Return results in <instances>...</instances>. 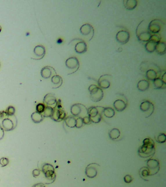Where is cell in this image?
<instances>
[{"mask_svg":"<svg viewBox=\"0 0 166 187\" xmlns=\"http://www.w3.org/2000/svg\"><path fill=\"white\" fill-rule=\"evenodd\" d=\"M2 128L5 131H11L15 128L13 122L11 119L8 118L3 119V121H2Z\"/></svg>","mask_w":166,"mask_h":187,"instance_id":"d6986e66","label":"cell"},{"mask_svg":"<svg viewBox=\"0 0 166 187\" xmlns=\"http://www.w3.org/2000/svg\"><path fill=\"white\" fill-rule=\"evenodd\" d=\"M124 7L129 10L136 8L138 5V2L136 0H125L123 1Z\"/></svg>","mask_w":166,"mask_h":187,"instance_id":"44dd1931","label":"cell"},{"mask_svg":"<svg viewBox=\"0 0 166 187\" xmlns=\"http://www.w3.org/2000/svg\"><path fill=\"white\" fill-rule=\"evenodd\" d=\"M39 174H40V170L39 169H35L32 172V175L35 177H38L39 175Z\"/></svg>","mask_w":166,"mask_h":187,"instance_id":"7bdbcfd3","label":"cell"},{"mask_svg":"<svg viewBox=\"0 0 166 187\" xmlns=\"http://www.w3.org/2000/svg\"><path fill=\"white\" fill-rule=\"evenodd\" d=\"M4 136V130L2 128V127L0 126V140H1L3 137Z\"/></svg>","mask_w":166,"mask_h":187,"instance_id":"f6af8a7d","label":"cell"},{"mask_svg":"<svg viewBox=\"0 0 166 187\" xmlns=\"http://www.w3.org/2000/svg\"><path fill=\"white\" fill-rule=\"evenodd\" d=\"M98 167H100V165L97 163H91L88 165L85 170L86 176L90 178L95 177L98 174Z\"/></svg>","mask_w":166,"mask_h":187,"instance_id":"9c48e42d","label":"cell"},{"mask_svg":"<svg viewBox=\"0 0 166 187\" xmlns=\"http://www.w3.org/2000/svg\"><path fill=\"white\" fill-rule=\"evenodd\" d=\"M6 117H8V116L6 115V111H2L0 112V119H4V118Z\"/></svg>","mask_w":166,"mask_h":187,"instance_id":"ee69618b","label":"cell"},{"mask_svg":"<svg viewBox=\"0 0 166 187\" xmlns=\"http://www.w3.org/2000/svg\"><path fill=\"white\" fill-rule=\"evenodd\" d=\"M133 177H131V175H126L124 177V182L126 183H131L133 181Z\"/></svg>","mask_w":166,"mask_h":187,"instance_id":"b9f144b4","label":"cell"},{"mask_svg":"<svg viewBox=\"0 0 166 187\" xmlns=\"http://www.w3.org/2000/svg\"><path fill=\"white\" fill-rule=\"evenodd\" d=\"M33 187H45V185L42 183H38L34 186Z\"/></svg>","mask_w":166,"mask_h":187,"instance_id":"bcb514c9","label":"cell"},{"mask_svg":"<svg viewBox=\"0 0 166 187\" xmlns=\"http://www.w3.org/2000/svg\"><path fill=\"white\" fill-rule=\"evenodd\" d=\"M90 97L93 101L99 102L102 100L104 96V93L102 89L94 84L91 85L89 87Z\"/></svg>","mask_w":166,"mask_h":187,"instance_id":"5b68a950","label":"cell"},{"mask_svg":"<svg viewBox=\"0 0 166 187\" xmlns=\"http://www.w3.org/2000/svg\"><path fill=\"white\" fill-rule=\"evenodd\" d=\"M155 151L154 141L150 138H147L143 140V145L138 149V153L141 157L147 158L153 156Z\"/></svg>","mask_w":166,"mask_h":187,"instance_id":"6da1fadb","label":"cell"},{"mask_svg":"<svg viewBox=\"0 0 166 187\" xmlns=\"http://www.w3.org/2000/svg\"><path fill=\"white\" fill-rule=\"evenodd\" d=\"M42 171L45 175V178L50 181L49 184L54 182L56 180V175L54 167L52 165L46 163L43 165Z\"/></svg>","mask_w":166,"mask_h":187,"instance_id":"52a82bcc","label":"cell"},{"mask_svg":"<svg viewBox=\"0 0 166 187\" xmlns=\"http://www.w3.org/2000/svg\"><path fill=\"white\" fill-rule=\"evenodd\" d=\"M50 117L53 120L57 122L64 120V119L66 118V113L62 109L60 99L57 101L56 106L53 108V113Z\"/></svg>","mask_w":166,"mask_h":187,"instance_id":"277c9868","label":"cell"},{"mask_svg":"<svg viewBox=\"0 0 166 187\" xmlns=\"http://www.w3.org/2000/svg\"><path fill=\"white\" fill-rule=\"evenodd\" d=\"M51 81L54 85L57 86L56 88H57L62 85L63 81L61 77L56 75L52 77Z\"/></svg>","mask_w":166,"mask_h":187,"instance_id":"f1b7e54d","label":"cell"},{"mask_svg":"<svg viewBox=\"0 0 166 187\" xmlns=\"http://www.w3.org/2000/svg\"><path fill=\"white\" fill-rule=\"evenodd\" d=\"M147 162V167L148 168L149 172V176L156 175L160 169L159 162L158 160L150 158L146 161Z\"/></svg>","mask_w":166,"mask_h":187,"instance_id":"ba28073f","label":"cell"},{"mask_svg":"<svg viewBox=\"0 0 166 187\" xmlns=\"http://www.w3.org/2000/svg\"><path fill=\"white\" fill-rule=\"evenodd\" d=\"M109 137L112 140H116L120 135V132L117 128H113L110 130L108 133Z\"/></svg>","mask_w":166,"mask_h":187,"instance_id":"d4e9b609","label":"cell"},{"mask_svg":"<svg viewBox=\"0 0 166 187\" xmlns=\"http://www.w3.org/2000/svg\"><path fill=\"white\" fill-rule=\"evenodd\" d=\"M160 55H164L166 53V45L164 43L159 42L156 46V50Z\"/></svg>","mask_w":166,"mask_h":187,"instance_id":"4316f807","label":"cell"},{"mask_svg":"<svg viewBox=\"0 0 166 187\" xmlns=\"http://www.w3.org/2000/svg\"><path fill=\"white\" fill-rule=\"evenodd\" d=\"M113 107L118 112H122L127 107V104L121 99H118L113 102Z\"/></svg>","mask_w":166,"mask_h":187,"instance_id":"ffe728a7","label":"cell"},{"mask_svg":"<svg viewBox=\"0 0 166 187\" xmlns=\"http://www.w3.org/2000/svg\"><path fill=\"white\" fill-rule=\"evenodd\" d=\"M80 32L82 35L85 36H91L92 39L94 36V28L89 23H85L82 25L80 28Z\"/></svg>","mask_w":166,"mask_h":187,"instance_id":"9a60e30c","label":"cell"},{"mask_svg":"<svg viewBox=\"0 0 166 187\" xmlns=\"http://www.w3.org/2000/svg\"><path fill=\"white\" fill-rule=\"evenodd\" d=\"M162 21L159 20H154L149 23L148 29L150 33L157 34L160 31Z\"/></svg>","mask_w":166,"mask_h":187,"instance_id":"7c38bea8","label":"cell"},{"mask_svg":"<svg viewBox=\"0 0 166 187\" xmlns=\"http://www.w3.org/2000/svg\"><path fill=\"white\" fill-rule=\"evenodd\" d=\"M112 76L110 75L105 74L100 77L98 80V87L101 89H107L111 85Z\"/></svg>","mask_w":166,"mask_h":187,"instance_id":"30bf717a","label":"cell"},{"mask_svg":"<svg viewBox=\"0 0 166 187\" xmlns=\"http://www.w3.org/2000/svg\"><path fill=\"white\" fill-rule=\"evenodd\" d=\"M149 24L145 21V20L141 21L138 26L136 34L139 41L147 43L151 39V34L148 29Z\"/></svg>","mask_w":166,"mask_h":187,"instance_id":"7a4b0ae2","label":"cell"},{"mask_svg":"<svg viewBox=\"0 0 166 187\" xmlns=\"http://www.w3.org/2000/svg\"><path fill=\"white\" fill-rule=\"evenodd\" d=\"M43 116L42 114L39 113L37 112H34L31 115V119L32 121L35 123H40L43 120Z\"/></svg>","mask_w":166,"mask_h":187,"instance_id":"4dcf8cb0","label":"cell"},{"mask_svg":"<svg viewBox=\"0 0 166 187\" xmlns=\"http://www.w3.org/2000/svg\"><path fill=\"white\" fill-rule=\"evenodd\" d=\"M158 43H156L154 41L149 40V41H148L145 44V49L149 53H153L156 50V44Z\"/></svg>","mask_w":166,"mask_h":187,"instance_id":"cb8c5ba5","label":"cell"},{"mask_svg":"<svg viewBox=\"0 0 166 187\" xmlns=\"http://www.w3.org/2000/svg\"><path fill=\"white\" fill-rule=\"evenodd\" d=\"M6 112L8 116H13L15 113V108L12 106H10L6 109Z\"/></svg>","mask_w":166,"mask_h":187,"instance_id":"d590c367","label":"cell"},{"mask_svg":"<svg viewBox=\"0 0 166 187\" xmlns=\"http://www.w3.org/2000/svg\"><path fill=\"white\" fill-rule=\"evenodd\" d=\"M1 30H2V27L0 26V32H1Z\"/></svg>","mask_w":166,"mask_h":187,"instance_id":"c3c4849f","label":"cell"},{"mask_svg":"<svg viewBox=\"0 0 166 187\" xmlns=\"http://www.w3.org/2000/svg\"><path fill=\"white\" fill-rule=\"evenodd\" d=\"M130 33L127 31H120L118 32L116 35V40L121 44H126L130 39Z\"/></svg>","mask_w":166,"mask_h":187,"instance_id":"5bb4252c","label":"cell"},{"mask_svg":"<svg viewBox=\"0 0 166 187\" xmlns=\"http://www.w3.org/2000/svg\"><path fill=\"white\" fill-rule=\"evenodd\" d=\"M139 173L143 179H145L146 177L149 176V170L148 168L146 167L141 168L139 170Z\"/></svg>","mask_w":166,"mask_h":187,"instance_id":"d6a6232c","label":"cell"},{"mask_svg":"<svg viewBox=\"0 0 166 187\" xmlns=\"http://www.w3.org/2000/svg\"><path fill=\"white\" fill-rule=\"evenodd\" d=\"M77 117L74 116H69L64 119L65 124L69 128H75Z\"/></svg>","mask_w":166,"mask_h":187,"instance_id":"603a6c76","label":"cell"},{"mask_svg":"<svg viewBox=\"0 0 166 187\" xmlns=\"http://www.w3.org/2000/svg\"><path fill=\"white\" fill-rule=\"evenodd\" d=\"M62 41L61 40V39H59V40L57 41V43H62Z\"/></svg>","mask_w":166,"mask_h":187,"instance_id":"7dc6e473","label":"cell"},{"mask_svg":"<svg viewBox=\"0 0 166 187\" xmlns=\"http://www.w3.org/2000/svg\"><path fill=\"white\" fill-rule=\"evenodd\" d=\"M65 65L68 69L74 70V73L77 71L80 67V62L76 57L68 58L65 61Z\"/></svg>","mask_w":166,"mask_h":187,"instance_id":"4fadbf2b","label":"cell"},{"mask_svg":"<svg viewBox=\"0 0 166 187\" xmlns=\"http://www.w3.org/2000/svg\"><path fill=\"white\" fill-rule=\"evenodd\" d=\"M104 109V107L101 106L91 107L87 109L88 115L92 122L98 123L100 122Z\"/></svg>","mask_w":166,"mask_h":187,"instance_id":"3957f363","label":"cell"},{"mask_svg":"<svg viewBox=\"0 0 166 187\" xmlns=\"http://www.w3.org/2000/svg\"><path fill=\"white\" fill-rule=\"evenodd\" d=\"M149 83L147 80H141L138 82L137 87L138 90L140 91H145L149 88Z\"/></svg>","mask_w":166,"mask_h":187,"instance_id":"7402d4cb","label":"cell"},{"mask_svg":"<svg viewBox=\"0 0 166 187\" xmlns=\"http://www.w3.org/2000/svg\"><path fill=\"white\" fill-rule=\"evenodd\" d=\"M82 120H83L84 125L90 124L91 123H92L91 120L89 116H86V117H83Z\"/></svg>","mask_w":166,"mask_h":187,"instance_id":"60d3db41","label":"cell"},{"mask_svg":"<svg viewBox=\"0 0 166 187\" xmlns=\"http://www.w3.org/2000/svg\"><path fill=\"white\" fill-rule=\"evenodd\" d=\"M45 106L44 104H37L36 106V112L42 114L44 112V110L45 109Z\"/></svg>","mask_w":166,"mask_h":187,"instance_id":"74e56055","label":"cell"},{"mask_svg":"<svg viewBox=\"0 0 166 187\" xmlns=\"http://www.w3.org/2000/svg\"><path fill=\"white\" fill-rule=\"evenodd\" d=\"M57 99L54 95L51 93H49L45 95L44 99V105L46 106H51L52 105L56 106L57 104Z\"/></svg>","mask_w":166,"mask_h":187,"instance_id":"e0dca14e","label":"cell"},{"mask_svg":"<svg viewBox=\"0 0 166 187\" xmlns=\"http://www.w3.org/2000/svg\"><path fill=\"white\" fill-rule=\"evenodd\" d=\"M71 113L73 116L75 117H83L88 116L87 109L83 104H75L71 107Z\"/></svg>","mask_w":166,"mask_h":187,"instance_id":"8992f818","label":"cell"},{"mask_svg":"<svg viewBox=\"0 0 166 187\" xmlns=\"http://www.w3.org/2000/svg\"><path fill=\"white\" fill-rule=\"evenodd\" d=\"M34 52L37 56L41 57V59H42L45 54V48L42 46H36L34 48Z\"/></svg>","mask_w":166,"mask_h":187,"instance_id":"484cf974","label":"cell"},{"mask_svg":"<svg viewBox=\"0 0 166 187\" xmlns=\"http://www.w3.org/2000/svg\"><path fill=\"white\" fill-rule=\"evenodd\" d=\"M160 37L158 35H151V39H150V40H151L153 41H154L156 43H158L160 41Z\"/></svg>","mask_w":166,"mask_h":187,"instance_id":"ab89813d","label":"cell"},{"mask_svg":"<svg viewBox=\"0 0 166 187\" xmlns=\"http://www.w3.org/2000/svg\"><path fill=\"white\" fill-rule=\"evenodd\" d=\"M9 163V160L6 157H2L0 159V164L2 167L7 166Z\"/></svg>","mask_w":166,"mask_h":187,"instance_id":"f35d334b","label":"cell"},{"mask_svg":"<svg viewBox=\"0 0 166 187\" xmlns=\"http://www.w3.org/2000/svg\"><path fill=\"white\" fill-rule=\"evenodd\" d=\"M140 109L144 113H147V114H148L147 117H148L153 114L154 111V107L151 102L149 101H143L141 104Z\"/></svg>","mask_w":166,"mask_h":187,"instance_id":"8fae6325","label":"cell"},{"mask_svg":"<svg viewBox=\"0 0 166 187\" xmlns=\"http://www.w3.org/2000/svg\"><path fill=\"white\" fill-rule=\"evenodd\" d=\"M166 140V135L164 133H160L159 134L156 139L157 142L159 143H163L165 142Z\"/></svg>","mask_w":166,"mask_h":187,"instance_id":"e575fe53","label":"cell"},{"mask_svg":"<svg viewBox=\"0 0 166 187\" xmlns=\"http://www.w3.org/2000/svg\"><path fill=\"white\" fill-rule=\"evenodd\" d=\"M146 77L149 80L154 81L158 77V74L154 70L150 69L147 71Z\"/></svg>","mask_w":166,"mask_h":187,"instance_id":"1f68e13d","label":"cell"},{"mask_svg":"<svg viewBox=\"0 0 166 187\" xmlns=\"http://www.w3.org/2000/svg\"><path fill=\"white\" fill-rule=\"evenodd\" d=\"M53 108L50 106H45V109L42 113L43 117H51L53 113Z\"/></svg>","mask_w":166,"mask_h":187,"instance_id":"836d02e7","label":"cell"},{"mask_svg":"<svg viewBox=\"0 0 166 187\" xmlns=\"http://www.w3.org/2000/svg\"><path fill=\"white\" fill-rule=\"evenodd\" d=\"M87 50V46L85 41L82 40H79L75 46V50L77 53L82 54L84 53Z\"/></svg>","mask_w":166,"mask_h":187,"instance_id":"ac0fdd59","label":"cell"},{"mask_svg":"<svg viewBox=\"0 0 166 187\" xmlns=\"http://www.w3.org/2000/svg\"><path fill=\"white\" fill-rule=\"evenodd\" d=\"M103 114L107 118H112L115 115V111L114 109L111 107H106L104 108Z\"/></svg>","mask_w":166,"mask_h":187,"instance_id":"f546056e","label":"cell"},{"mask_svg":"<svg viewBox=\"0 0 166 187\" xmlns=\"http://www.w3.org/2000/svg\"><path fill=\"white\" fill-rule=\"evenodd\" d=\"M41 76L44 79H48L52 76L56 75V72L53 67L51 66H45L42 68L41 71Z\"/></svg>","mask_w":166,"mask_h":187,"instance_id":"2e32d148","label":"cell"},{"mask_svg":"<svg viewBox=\"0 0 166 187\" xmlns=\"http://www.w3.org/2000/svg\"><path fill=\"white\" fill-rule=\"evenodd\" d=\"M83 124L82 118V117H77L76 122H75V127L77 128H80L83 126Z\"/></svg>","mask_w":166,"mask_h":187,"instance_id":"8d00e7d4","label":"cell"},{"mask_svg":"<svg viewBox=\"0 0 166 187\" xmlns=\"http://www.w3.org/2000/svg\"><path fill=\"white\" fill-rule=\"evenodd\" d=\"M153 81H154V88L156 89L166 88V84H165L160 78L157 77Z\"/></svg>","mask_w":166,"mask_h":187,"instance_id":"83f0119b","label":"cell"}]
</instances>
